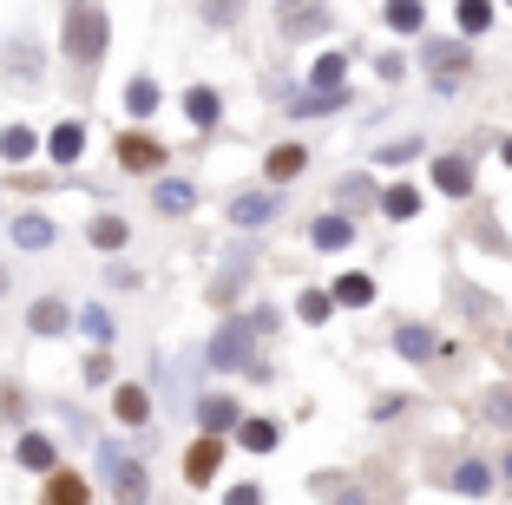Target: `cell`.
Segmentation results:
<instances>
[{
  "label": "cell",
  "instance_id": "obj_15",
  "mask_svg": "<svg viewBox=\"0 0 512 505\" xmlns=\"http://www.w3.org/2000/svg\"><path fill=\"white\" fill-rule=\"evenodd\" d=\"M388 27L414 33V27H421V0H388Z\"/></svg>",
  "mask_w": 512,
  "mask_h": 505
},
{
  "label": "cell",
  "instance_id": "obj_14",
  "mask_svg": "<svg viewBox=\"0 0 512 505\" xmlns=\"http://www.w3.org/2000/svg\"><path fill=\"white\" fill-rule=\"evenodd\" d=\"M158 210H165V217H184V210H191V184H158Z\"/></svg>",
  "mask_w": 512,
  "mask_h": 505
},
{
  "label": "cell",
  "instance_id": "obj_4",
  "mask_svg": "<svg viewBox=\"0 0 512 505\" xmlns=\"http://www.w3.org/2000/svg\"><path fill=\"white\" fill-rule=\"evenodd\" d=\"M211 361H217V368H243V361H250V322H230L224 335L211 342Z\"/></svg>",
  "mask_w": 512,
  "mask_h": 505
},
{
  "label": "cell",
  "instance_id": "obj_30",
  "mask_svg": "<svg viewBox=\"0 0 512 505\" xmlns=\"http://www.w3.org/2000/svg\"><path fill=\"white\" fill-rule=\"evenodd\" d=\"M7 66H14V73H33V66H40V53H33V40H14V53H7Z\"/></svg>",
  "mask_w": 512,
  "mask_h": 505
},
{
  "label": "cell",
  "instance_id": "obj_18",
  "mask_svg": "<svg viewBox=\"0 0 512 505\" xmlns=\"http://www.w3.org/2000/svg\"><path fill=\"white\" fill-rule=\"evenodd\" d=\"M33 328H40V335H60L66 328V302H40V309H33Z\"/></svg>",
  "mask_w": 512,
  "mask_h": 505
},
{
  "label": "cell",
  "instance_id": "obj_12",
  "mask_svg": "<svg viewBox=\"0 0 512 505\" xmlns=\"http://www.w3.org/2000/svg\"><path fill=\"white\" fill-rule=\"evenodd\" d=\"M302 164H309V151H302V145H283V151H270V178L283 184V178H296Z\"/></svg>",
  "mask_w": 512,
  "mask_h": 505
},
{
  "label": "cell",
  "instance_id": "obj_7",
  "mask_svg": "<svg viewBox=\"0 0 512 505\" xmlns=\"http://www.w3.org/2000/svg\"><path fill=\"white\" fill-rule=\"evenodd\" d=\"M20 466H33V473H53V440H46V433H27V440H20Z\"/></svg>",
  "mask_w": 512,
  "mask_h": 505
},
{
  "label": "cell",
  "instance_id": "obj_20",
  "mask_svg": "<svg viewBox=\"0 0 512 505\" xmlns=\"http://www.w3.org/2000/svg\"><path fill=\"white\" fill-rule=\"evenodd\" d=\"M197 414H204V427H211V433L237 427V407H230V401H204V407H197Z\"/></svg>",
  "mask_w": 512,
  "mask_h": 505
},
{
  "label": "cell",
  "instance_id": "obj_16",
  "mask_svg": "<svg viewBox=\"0 0 512 505\" xmlns=\"http://www.w3.org/2000/svg\"><path fill=\"white\" fill-rule=\"evenodd\" d=\"M92 243H99V250H119V243H125V223L119 217H92Z\"/></svg>",
  "mask_w": 512,
  "mask_h": 505
},
{
  "label": "cell",
  "instance_id": "obj_29",
  "mask_svg": "<svg viewBox=\"0 0 512 505\" xmlns=\"http://www.w3.org/2000/svg\"><path fill=\"white\" fill-rule=\"evenodd\" d=\"M230 217H237V223H263V217H270V197H263V191H256V197H243V204L230 210Z\"/></svg>",
  "mask_w": 512,
  "mask_h": 505
},
{
  "label": "cell",
  "instance_id": "obj_9",
  "mask_svg": "<svg viewBox=\"0 0 512 505\" xmlns=\"http://www.w3.org/2000/svg\"><path fill=\"white\" fill-rule=\"evenodd\" d=\"M79 145H86V132H79V125H60V132L46 138V151H53V164H73V158H79Z\"/></svg>",
  "mask_w": 512,
  "mask_h": 505
},
{
  "label": "cell",
  "instance_id": "obj_19",
  "mask_svg": "<svg viewBox=\"0 0 512 505\" xmlns=\"http://www.w3.org/2000/svg\"><path fill=\"white\" fill-rule=\"evenodd\" d=\"M184 105H191V119H197V125H217V92H211V86H197Z\"/></svg>",
  "mask_w": 512,
  "mask_h": 505
},
{
  "label": "cell",
  "instance_id": "obj_36",
  "mask_svg": "<svg viewBox=\"0 0 512 505\" xmlns=\"http://www.w3.org/2000/svg\"><path fill=\"white\" fill-rule=\"evenodd\" d=\"M506 164H512V138H506Z\"/></svg>",
  "mask_w": 512,
  "mask_h": 505
},
{
  "label": "cell",
  "instance_id": "obj_10",
  "mask_svg": "<svg viewBox=\"0 0 512 505\" xmlns=\"http://www.w3.org/2000/svg\"><path fill=\"white\" fill-rule=\"evenodd\" d=\"M112 407H119V420H125V427H138V420H151V401H145V387H119V401H112Z\"/></svg>",
  "mask_w": 512,
  "mask_h": 505
},
{
  "label": "cell",
  "instance_id": "obj_26",
  "mask_svg": "<svg viewBox=\"0 0 512 505\" xmlns=\"http://www.w3.org/2000/svg\"><path fill=\"white\" fill-rule=\"evenodd\" d=\"M368 296H375L368 276H342V283H335V302H368Z\"/></svg>",
  "mask_w": 512,
  "mask_h": 505
},
{
  "label": "cell",
  "instance_id": "obj_6",
  "mask_svg": "<svg viewBox=\"0 0 512 505\" xmlns=\"http://www.w3.org/2000/svg\"><path fill=\"white\" fill-rule=\"evenodd\" d=\"M434 184H440L447 197H467V191H473V164H467V158H440V164H434Z\"/></svg>",
  "mask_w": 512,
  "mask_h": 505
},
{
  "label": "cell",
  "instance_id": "obj_24",
  "mask_svg": "<svg viewBox=\"0 0 512 505\" xmlns=\"http://www.w3.org/2000/svg\"><path fill=\"white\" fill-rule=\"evenodd\" d=\"M243 446H250V453H270V446H276V427H270V420H250V427H243Z\"/></svg>",
  "mask_w": 512,
  "mask_h": 505
},
{
  "label": "cell",
  "instance_id": "obj_31",
  "mask_svg": "<svg viewBox=\"0 0 512 505\" xmlns=\"http://www.w3.org/2000/svg\"><path fill=\"white\" fill-rule=\"evenodd\" d=\"M486 420H493V427H512V394H493V401H486Z\"/></svg>",
  "mask_w": 512,
  "mask_h": 505
},
{
  "label": "cell",
  "instance_id": "obj_22",
  "mask_svg": "<svg viewBox=\"0 0 512 505\" xmlns=\"http://www.w3.org/2000/svg\"><path fill=\"white\" fill-rule=\"evenodd\" d=\"M453 486H460V492H486V486H493V473H486L480 460H467L460 473H453Z\"/></svg>",
  "mask_w": 512,
  "mask_h": 505
},
{
  "label": "cell",
  "instance_id": "obj_5",
  "mask_svg": "<svg viewBox=\"0 0 512 505\" xmlns=\"http://www.w3.org/2000/svg\"><path fill=\"white\" fill-rule=\"evenodd\" d=\"M217 466H224V446H217V440H197L191 460H184V479H191V486H211Z\"/></svg>",
  "mask_w": 512,
  "mask_h": 505
},
{
  "label": "cell",
  "instance_id": "obj_33",
  "mask_svg": "<svg viewBox=\"0 0 512 505\" xmlns=\"http://www.w3.org/2000/svg\"><path fill=\"white\" fill-rule=\"evenodd\" d=\"M322 315H329V296H322V289H309V296H302V322H322Z\"/></svg>",
  "mask_w": 512,
  "mask_h": 505
},
{
  "label": "cell",
  "instance_id": "obj_37",
  "mask_svg": "<svg viewBox=\"0 0 512 505\" xmlns=\"http://www.w3.org/2000/svg\"><path fill=\"white\" fill-rule=\"evenodd\" d=\"M0 289H7V276H0Z\"/></svg>",
  "mask_w": 512,
  "mask_h": 505
},
{
  "label": "cell",
  "instance_id": "obj_23",
  "mask_svg": "<svg viewBox=\"0 0 512 505\" xmlns=\"http://www.w3.org/2000/svg\"><path fill=\"white\" fill-rule=\"evenodd\" d=\"M486 20H493V0H460V27L467 33H480Z\"/></svg>",
  "mask_w": 512,
  "mask_h": 505
},
{
  "label": "cell",
  "instance_id": "obj_2",
  "mask_svg": "<svg viewBox=\"0 0 512 505\" xmlns=\"http://www.w3.org/2000/svg\"><path fill=\"white\" fill-rule=\"evenodd\" d=\"M276 27H283L289 40L322 33V27H329V0H283V7H276Z\"/></svg>",
  "mask_w": 512,
  "mask_h": 505
},
{
  "label": "cell",
  "instance_id": "obj_21",
  "mask_svg": "<svg viewBox=\"0 0 512 505\" xmlns=\"http://www.w3.org/2000/svg\"><path fill=\"white\" fill-rule=\"evenodd\" d=\"M125 105H132L138 119H145L151 105H158V86H151V79H132V86H125Z\"/></svg>",
  "mask_w": 512,
  "mask_h": 505
},
{
  "label": "cell",
  "instance_id": "obj_34",
  "mask_svg": "<svg viewBox=\"0 0 512 505\" xmlns=\"http://www.w3.org/2000/svg\"><path fill=\"white\" fill-rule=\"evenodd\" d=\"M119 492H125V499H138V492H145V473H138V466H119Z\"/></svg>",
  "mask_w": 512,
  "mask_h": 505
},
{
  "label": "cell",
  "instance_id": "obj_32",
  "mask_svg": "<svg viewBox=\"0 0 512 505\" xmlns=\"http://www.w3.org/2000/svg\"><path fill=\"white\" fill-rule=\"evenodd\" d=\"M401 348H407V355H427V348H434V335H427V328H401Z\"/></svg>",
  "mask_w": 512,
  "mask_h": 505
},
{
  "label": "cell",
  "instance_id": "obj_28",
  "mask_svg": "<svg viewBox=\"0 0 512 505\" xmlns=\"http://www.w3.org/2000/svg\"><path fill=\"white\" fill-rule=\"evenodd\" d=\"M237 14H243V0H204V20H211V27H230Z\"/></svg>",
  "mask_w": 512,
  "mask_h": 505
},
{
  "label": "cell",
  "instance_id": "obj_1",
  "mask_svg": "<svg viewBox=\"0 0 512 505\" xmlns=\"http://www.w3.org/2000/svg\"><path fill=\"white\" fill-rule=\"evenodd\" d=\"M112 27H106V7L99 0H66V60L73 66H99Z\"/></svg>",
  "mask_w": 512,
  "mask_h": 505
},
{
  "label": "cell",
  "instance_id": "obj_25",
  "mask_svg": "<svg viewBox=\"0 0 512 505\" xmlns=\"http://www.w3.org/2000/svg\"><path fill=\"white\" fill-rule=\"evenodd\" d=\"M381 210H388V217H414V210H421V197H414V191L401 184V191H388V197H381Z\"/></svg>",
  "mask_w": 512,
  "mask_h": 505
},
{
  "label": "cell",
  "instance_id": "obj_27",
  "mask_svg": "<svg viewBox=\"0 0 512 505\" xmlns=\"http://www.w3.org/2000/svg\"><path fill=\"white\" fill-rule=\"evenodd\" d=\"M342 73H348V60H342V53H329V60L316 66V86H322V92H335V86H342Z\"/></svg>",
  "mask_w": 512,
  "mask_h": 505
},
{
  "label": "cell",
  "instance_id": "obj_8",
  "mask_svg": "<svg viewBox=\"0 0 512 505\" xmlns=\"http://www.w3.org/2000/svg\"><path fill=\"white\" fill-rule=\"evenodd\" d=\"M14 243H20V250H46V243H53V223H46V217H20Z\"/></svg>",
  "mask_w": 512,
  "mask_h": 505
},
{
  "label": "cell",
  "instance_id": "obj_17",
  "mask_svg": "<svg viewBox=\"0 0 512 505\" xmlns=\"http://www.w3.org/2000/svg\"><path fill=\"white\" fill-rule=\"evenodd\" d=\"M0 158H33V132H27V125H7V138H0Z\"/></svg>",
  "mask_w": 512,
  "mask_h": 505
},
{
  "label": "cell",
  "instance_id": "obj_35",
  "mask_svg": "<svg viewBox=\"0 0 512 505\" xmlns=\"http://www.w3.org/2000/svg\"><path fill=\"white\" fill-rule=\"evenodd\" d=\"M506 486H512V453H506Z\"/></svg>",
  "mask_w": 512,
  "mask_h": 505
},
{
  "label": "cell",
  "instance_id": "obj_3",
  "mask_svg": "<svg viewBox=\"0 0 512 505\" xmlns=\"http://www.w3.org/2000/svg\"><path fill=\"white\" fill-rule=\"evenodd\" d=\"M119 164H125V171H158V164H165V145L145 138V132H125L119 138Z\"/></svg>",
  "mask_w": 512,
  "mask_h": 505
},
{
  "label": "cell",
  "instance_id": "obj_11",
  "mask_svg": "<svg viewBox=\"0 0 512 505\" xmlns=\"http://www.w3.org/2000/svg\"><path fill=\"white\" fill-rule=\"evenodd\" d=\"M46 499L79 505V499H86V479H79V473H53V479H46Z\"/></svg>",
  "mask_w": 512,
  "mask_h": 505
},
{
  "label": "cell",
  "instance_id": "obj_13",
  "mask_svg": "<svg viewBox=\"0 0 512 505\" xmlns=\"http://www.w3.org/2000/svg\"><path fill=\"white\" fill-rule=\"evenodd\" d=\"M348 237H355V223H348V217H322L316 223V243H322V250H342Z\"/></svg>",
  "mask_w": 512,
  "mask_h": 505
}]
</instances>
